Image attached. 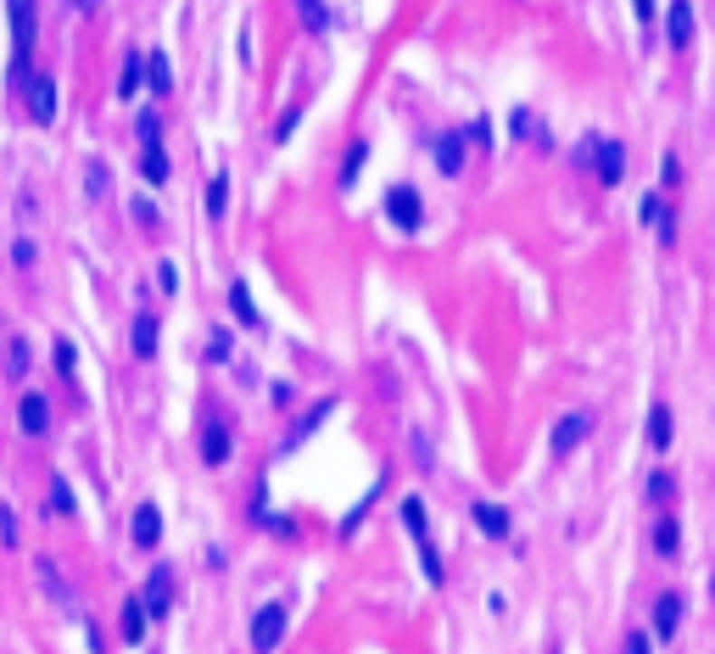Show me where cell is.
Instances as JSON below:
<instances>
[{"label": "cell", "mask_w": 715, "mask_h": 654, "mask_svg": "<svg viewBox=\"0 0 715 654\" xmlns=\"http://www.w3.org/2000/svg\"><path fill=\"white\" fill-rule=\"evenodd\" d=\"M6 12H12V40H17L12 84L23 90V79H28V51H34V34H40V0H6Z\"/></svg>", "instance_id": "6da1fadb"}, {"label": "cell", "mask_w": 715, "mask_h": 654, "mask_svg": "<svg viewBox=\"0 0 715 654\" xmlns=\"http://www.w3.org/2000/svg\"><path fill=\"white\" fill-rule=\"evenodd\" d=\"M576 157H581V162H593L598 185H621V174H626V146H621V140H609V135H593Z\"/></svg>", "instance_id": "7a4b0ae2"}, {"label": "cell", "mask_w": 715, "mask_h": 654, "mask_svg": "<svg viewBox=\"0 0 715 654\" xmlns=\"http://www.w3.org/2000/svg\"><path fill=\"white\" fill-rule=\"evenodd\" d=\"M386 213H392L397 230H419V224H425V202H419L414 185H397L392 196H386Z\"/></svg>", "instance_id": "3957f363"}, {"label": "cell", "mask_w": 715, "mask_h": 654, "mask_svg": "<svg viewBox=\"0 0 715 654\" xmlns=\"http://www.w3.org/2000/svg\"><path fill=\"white\" fill-rule=\"evenodd\" d=\"M280 638H285V604H263V610L252 615V649L269 654Z\"/></svg>", "instance_id": "277c9868"}, {"label": "cell", "mask_w": 715, "mask_h": 654, "mask_svg": "<svg viewBox=\"0 0 715 654\" xmlns=\"http://www.w3.org/2000/svg\"><path fill=\"white\" fill-rule=\"evenodd\" d=\"M587 437H593V409H570V414L554 425V453H576Z\"/></svg>", "instance_id": "5b68a950"}, {"label": "cell", "mask_w": 715, "mask_h": 654, "mask_svg": "<svg viewBox=\"0 0 715 654\" xmlns=\"http://www.w3.org/2000/svg\"><path fill=\"white\" fill-rule=\"evenodd\" d=\"M23 90H28V118H34V123H51V118H56V84H51V73H28Z\"/></svg>", "instance_id": "8992f818"}, {"label": "cell", "mask_w": 715, "mask_h": 654, "mask_svg": "<svg viewBox=\"0 0 715 654\" xmlns=\"http://www.w3.org/2000/svg\"><path fill=\"white\" fill-rule=\"evenodd\" d=\"M140 604H146L151 615H168V610H174V571H168V565H157V571L146 576V593H140Z\"/></svg>", "instance_id": "52a82bcc"}, {"label": "cell", "mask_w": 715, "mask_h": 654, "mask_svg": "<svg viewBox=\"0 0 715 654\" xmlns=\"http://www.w3.org/2000/svg\"><path fill=\"white\" fill-rule=\"evenodd\" d=\"M330 409H336V398H324V403H313V409H308V414H302L297 425H291V437L280 442V453H297V447H302V442H308V437L319 431V425H324V419H330Z\"/></svg>", "instance_id": "ba28073f"}, {"label": "cell", "mask_w": 715, "mask_h": 654, "mask_svg": "<svg viewBox=\"0 0 715 654\" xmlns=\"http://www.w3.org/2000/svg\"><path fill=\"white\" fill-rule=\"evenodd\" d=\"M665 34H671V51H688V45H693V0H671Z\"/></svg>", "instance_id": "9c48e42d"}, {"label": "cell", "mask_w": 715, "mask_h": 654, "mask_svg": "<svg viewBox=\"0 0 715 654\" xmlns=\"http://www.w3.org/2000/svg\"><path fill=\"white\" fill-rule=\"evenodd\" d=\"M202 465H230V431H224V419H207L202 425Z\"/></svg>", "instance_id": "30bf717a"}, {"label": "cell", "mask_w": 715, "mask_h": 654, "mask_svg": "<svg viewBox=\"0 0 715 654\" xmlns=\"http://www.w3.org/2000/svg\"><path fill=\"white\" fill-rule=\"evenodd\" d=\"M45 425H51V403L45 398H23L17 403V431L23 437H45Z\"/></svg>", "instance_id": "8fae6325"}, {"label": "cell", "mask_w": 715, "mask_h": 654, "mask_svg": "<svg viewBox=\"0 0 715 654\" xmlns=\"http://www.w3.org/2000/svg\"><path fill=\"white\" fill-rule=\"evenodd\" d=\"M129 532H135V548H157V537H162V515H157V504H140L135 520H129Z\"/></svg>", "instance_id": "7c38bea8"}, {"label": "cell", "mask_w": 715, "mask_h": 654, "mask_svg": "<svg viewBox=\"0 0 715 654\" xmlns=\"http://www.w3.org/2000/svg\"><path fill=\"white\" fill-rule=\"evenodd\" d=\"M643 224H654V230H660V241L671 246L676 241V218H671V207H665V196H643Z\"/></svg>", "instance_id": "4fadbf2b"}, {"label": "cell", "mask_w": 715, "mask_h": 654, "mask_svg": "<svg viewBox=\"0 0 715 654\" xmlns=\"http://www.w3.org/2000/svg\"><path fill=\"white\" fill-rule=\"evenodd\" d=\"M431 157H436L442 174H459V168H464V135H436Z\"/></svg>", "instance_id": "5bb4252c"}, {"label": "cell", "mask_w": 715, "mask_h": 654, "mask_svg": "<svg viewBox=\"0 0 715 654\" xmlns=\"http://www.w3.org/2000/svg\"><path fill=\"white\" fill-rule=\"evenodd\" d=\"M140 90H146V56L129 51V56H123V73H118V95H123V101H135Z\"/></svg>", "instance_id": "9a60e30c"}, {"label": "cell", "mask_w": 715, "mask_h": 654, "mask_svg": "<svg viewBox=\"0 0 715 654\" xmlns=\"http://www.w3.org/2000/svg\"><path fill=\"white\" fill-rule=\"evenodd\" d=\"M129 341H135L140 358H157V313H135V324H129Z\"/></svg>", "instance_id": "2e32d148"}, {"label": "cell", "mask_w": 715, "mask_h": 654, "mask_svg": "<svg viewBox=\"0 0 715 654\" xmlns=\"http://www.w3.org/2000/svg\"><path fill=\"white\" fill-rule=\"evenodd\" d=\"M230 308H235V319L246 324V331H257V324H263V313H257V303H252L246 280H230Z\"/></svg>", "instance_id": "e0dca14e"}, {"label": "cell", "mask_w": 715, "mask_h": 654, "mask_svg": "<svg viewBox=\"0 0 715 654\" xmlns=\"http://www.w3.org/2000/svg\"><path fill=\"white\" fill-rule=\"evenodd\" d=\"M40 582L51 587V599H56L62 610H73V604H79V599H73V587H68V576L56 571V560H40Z\"/></svg>", "instance_id": "ac0fdd59"}, {"label": "cell", "mask_w": 715, "mask_h": 654, "mask_svg": "<svg viewBox=\"0 0 715 654\" xmlns=\"http://www.w3.org/2000/svg\"><path fill=\"white\" fill-rule=\"evenodd\" d=\"M140 174H146V185H168V151H162V140H151V146H146Z\"/></svg>", "instance_id": "d6986e66"}, {"label": "cell", "mask_w": 715, "mask_h": 654, "mask_svg": "<svg viewBox=\"0 0 715 654\" xmlns=\"http://www.w3.org/2000/svg\"><path fill=\"white\" fill-rule=\"evenodd\" d=\"M676 620H682V599L676 593H660V604H654V632L660 638H676Z\"/></svg>", "instance_id": "ffe728a7"}, {"label": "cell", "mask_w": 715, "mask_h": 654, "mask_svg": "<svg viewBox=\"0 0 715 654\" xmlns=\"http://www.w3.org/2000/svg\"><path fill=\"white\" fill-rule=\"evenodd\" d=\"M28 370H34V347H28L23 336H12V341H6V375H12V380H23Z\"/></svg>", "instance_id": "44dd1931"}, {"label": "cell", "mask_w": 715, "mask_h": 654, "mask_svg": "<svg viewBox=\"0 0 715 654\" xmlns=\"http://www.w3.org/2000/svg\"><path fill=\"white\" fill-rule=\"evenodd\" d=\"M146 627H151V610H146L140 599H129V604H123V638H129V643H140Z\"/></svg>", "instance_id": "7402d4cb"}, {"label": "cell", "mask_w": 715, "mask_h": 654, "mask_svg": "<svg viewBox=\"0 0 715 654\" xmlns=\"http://www.w3.org/2000/svg\"><path fill=\"white\" fill-rule=\"evenodd\" d=\"M648 442H654V453H665V447H671V409H665V403L648 409Z\"/></svg>", "instance_id": "603a6c76"}, {"label": "cell", "mask_w": 715, "mask_h": 654, "mask_svg": "<svg viewBox=\"0 0 715 654\" xmlns=\"http://www.w3.org/2000/svg\"><path fill=\"white\" fill-rule=\"evenodd\" d=\"M475 526H481L486 537H509V515H503L498 504H475Z\"/></svg>", "instance_id": "cb8c5ba5"}, {"label": "cell", "mask_w": 715, "mask_h": 654, "mask_svg": "<svg viewBox=\"0 0 715 654\" xmlns=\"http://www.w3.org/2000/svg\"><path fill=\"white\" fill-rule=\"evenodd\" d=\"M146 84H151L157 95H168V90H174V73H168V56H162V51L146 56Z\"/></svg>", "instance_id": "d4e9b609"}, {"label": "cell", "mask_w": 715, "mask_h": 654, "mask_svg": "<svg viewBox=\"0 0 715 654\" xmlns=\"http://www.w3.org/2000/svg\"><path fill=\"white\" fill-rule=\"evenodd\" d=\"M676 548H682V526H676V520H660V526H654V553H660V560H676Z\"/></svg>", "instance_id": "484cf974"}, {"label": "cell", "mask_w": 715, "mask_h": 654, "mask_svg": "<svg viewBox=\"0 0 715 654\" xmlns=\"http://www.w3.org/2000/svg\"><path fill=\"white\" fill-rule=\"evenodd\" d=\"M364 162H369V146H364V140H352V146H347V162H341V185H352Z\"/></svg>", "instance_id": "4316f807"}, {"label": "cell", "mask_w": 715, "mask_h": 654, "mask_svg": "<svg viewBox=\"0 0 715 654\" xmlns=\"http://www.w3.org/2000/svg\"><path fill=\"white\" fill-rule=\"evenodd\" d=\"M224 207H230V179L218 174V179L207 185V218H224Z\"/></svg>", "instance_id": "83f0119b"}, {"label": "cell", "mask_w": 715, "mask_h": 654, "mask_svg": "<svg viewBox=\"0 0 715 654\" xmlns=\"http://www.w3.org/2000/svg\"><path fill=\"white\" fill-rule=\"evenodd\" d=\"M671 498H676V481L665 470H654V476H648V504H671Z\"/></svg>", "instance_id": "f1b7e54d"}, {"label": "cell", "mask_w": 715, "mask_h": 654, "mask_svg": "<svg viewBox=\"0 0 715 654\" xmlns=\"http://www.w3.org/2000/svg\"><path fill=\"white\" fill-rule=\"evenodd\" d=\"M51 509L56 515H73V486L62 481V476H51Z\"/></svg>", "instance_id": "f546056e"}, {"label": "cell", "mask_w": 715, "mask_h": 654, "mask_svg": "<svg viewBox=\"0 0 715 654\" xmlns=\"http://www.w3.org/2000/svg\"><path fill=\"white\" fill-rule=\"evenodd\" d=\"M230 352H235L230 331H213V336H207V358H213V364H224V358H230Z\"/></svg>", "instance_id": "4dcf8cb0"}, {"label": "cell", "mask_w": 715, "mask_h": 654, "mask_svg": "<svg viewBox=\"0 0 715 654\" xmlns=\"http://www.w3.org/2000/svg\"><path fill=\"white\" fill-rule=\"evenodd\" d=\"M514 135H526V140H537V146H548V140H542V123H537L531 112H514Z\"/></svg>", "instance_id": "1f68e13d"}, {"label": "cell", "mask_w": 715, "mask_h": 654, "mask_svg": "<svg viewBox=\"0 0 715 654\" xmlns=\"http://www.w3.org/2000/svg\"><path fill=\"white\" fill-rule=\"evenodd\" d=\"M403 520L414 537H425V509H419V498H403Z\"/></svg>", "instance_id": "d6a6232c"}, {"label": "cell", "mask_w": 715, "mask_h": 654, "mask_svg": "<svg viewBox=\"0 0 715 654\" xmlns=\"http://www.w3.org/2000/svg\"><path fill=\"white\" fill-rule=\"evenodd\" d=\"M84 185H90V196H95V202H101V196H107V162H90Z\"/></svg>", "instance_id": "836d02e7"}, {"label": "cell", "mask_w": 715, "mask_h": 654, "mask_svg": "<svg viewBox=\"0 0 715 654\" xmlns=\"http://www.w3.org/2000/svg\"><path fill=\"white\" fill-rule=\"evenodd\" d=\"M0 543H6V548H17V515H12L6 504H0Z\"/></svg>", "instance_id": "e575fe53"}, {"label": "cell", "mask_w": 715, "mask_h": 654, "mask_svg": "<svg viewBox=\"0 0 715 654\" xmlns=\"http://www.w3.org/2000/svg\"><path fill=\"white\" fill-rule=\"evenodd\" d=\"M157 285H162V291H179V269H174V264H157Z\"/></svg>", "instance_id": "d590c367"}, {"label": "cell", "mask_w": 715, "mask_h": 654, "mask_svg": "<svg viewBox=\"0 0 715 654\" xmlns=\"http://www.w3.org/2000/svg\"><path fill=\"white\" fill-rule=\"evenodd\" d=\"M135 218H140V224H146V230H157V207H151V202H146V196H135Z\"/></svg>", "instance_id": "8d00e7d4"}, {"label": "cell", "mask_w": 715, "mask_h": 654, "mask_svg": "<svg viewBox=\"0 0 715 654\" xmlns=\"http://www.w3.org/2000/svg\"><path fill=\"white\" fill-rule=\"evenodd\" d=\"M632 6H637V23H643V28H654V17H660L654 0H632Z\"/></svg>", "instance_id": "74e56055"}, {"label": "cell", "mask_w": 715, "mask_h": 654, "mask_svg": "<svg viewBox=\"0 0 715 654\" xmlns=\"http://www.w3.org/2000/svg\"><path fill=\"white\" fill-rule=\"evenodd\" d=\"M56 370L73 375V347H68V341H56Z\"/></svg>", "instance_id": "f35d334b"}, {"label": "cell", "mask_w": 715, "mask_h": 654, "mask_svg": "<svg viewBox=\"0 0 715 654\" xmlns=\"http://www.w3.org/2000/svg\"><path fill=\"white\" fill-rule=\"evenodd\" d=\"M140 140H146V146L157 140V112H140Z\"/></svg>", "instance_id": "ab89813d"}, {"label": "cell", "mask_w": 715, "mask_h": 654, "mask_svg": "<svg viewBox=\"0 0 715 654\" xmlns=\"http://www.w3.org/2000/svg\"><path fill=\"white\" fill-rule=\"evenodd\" d=\"M297 118H302V112H297V107H291V112L280 118V129H274V140H285V135H291V129H297Z\"/></svg>", "instance_id": "60d3db41"}, {"label": "cell", "mask_w": 715, "mask_h": 654, "mask_svg": "<svg viewBox=\"0 0 715 654\" xmlns=\"http://www.w3.org/2000/svg\"><path fill=\"white\" fill-rule=\"evenodd\" d=\"M626 654H648V632H626Z\"/></svg>", "instance_id": "b9f144b4"}, {"label": "cell", "mask_w": 715, "mask_h": 654, "mask_svg": "<svg viewBox=\"0 0 715 654\" xmlns=\"http://www.w3.org/2000/svg\"><path fill=\"white\" fill-rule=\"evenodd\" d=\"M676 179H682V162H676V157H665V190H676Z\"/></svg>", "instance_id": "7bdbcfd3"}, {"label": "cell", "mask_w": 715, "mask_h": 654, "mask_svg": "<svg viewBox=\"0 0 715 654\" xmlns=\"http://www.w3.org/2000/svg\"><path fill=\"white\" fill-rule=\"evenodd\" d=\"M73 6H79V12H95V6H101V0H73Z\"/></svg>", "instance_id": "ee69618b"}]
</instances>
